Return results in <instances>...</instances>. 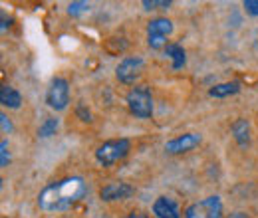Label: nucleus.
<instances>
[{
  "label": "nucleus",
  "mask_w": 258,
  "mask_h": 218,
  "mask_svg": "<svg viewBox=\"0 0 258 218\" xmlns=\"http://www.w3.org/2000/svg\"><path fill=\"white\" fill-rule=\"evenodd\" d=\"M125 218H151L149 214H145V212H139V210H133V212H129Z\"/></svg>",
  "instance_id": "nucleus-22"
},
{
  "label": "nucleus",
  "mask_w": 258,
  "mask_h": 218,
  "mask_svg": "<svg viewBox=\"0 0 258 218\" xmlns=\"http://www.w3.org/2000/svg\"><path fill=\"white\" fill-rule=\"evenodd\" d=\"M88 10H90L88 2H70V6H68V14L70 16H80V14L88 12Z\"/></svg>",
  "instance_id": "nucleus-16"
},
{
  "label": "nucleus",
  "mask_w": 258,
  "mask_h": 218,
  "mask_svg": "<svg viewBox=\"0 0 258 218\" xmlns=\"http://www.w3.org/2000/svg\"><path fill=\"white\" fill-rule=\"evenodd\" d=\"M228 218H248V216H246L244 212H234V214H230Z\"/></svg>",
  "instance_id": "nucleus-24"
},
{
  "label": "nucleus",
  "mask_w": 258,
  "mask_h": 218,
  "mask_svg": "<svg viewBox=\"0 0 258 218\" xmlns=\"http://www.w3.org/2000/svg\"><path fill=\"white\" fill-rule=\"evenodd\" d=\"M221 214H223V200L217 194L207 196L185 208V218H221Z\"/></svg>",
  "instance_id": "nucleus-5"
},
{
  "label": "nucleus",
  "mask_w": 258,
  "mask_h": 218,
  "mask_svg": "<svg viewBox=\"0 0 258 218\" xmlns=\"http://www.w3.org/2000/svg\"><path fill=\"white\" fill-rule=\"evenodd\" d=\"M0 103H2V107H8V109H20V105H22V95H20L18 90H14L12 86L4 84V86L0 88Z\"/></svg>",
  "instance_id": "nucleus-12"
},
{
  "label": "nucleus",
  "mask_w": 258,
  "mask_h": 218,
  "mask_svg": "<svg viewBox=\"0 0 258 218\" xmlns=\"http://www.w3.org/2000/svg\"><path fill=\"white\" fill-rule=\"evenodd\" d=\"M135 194V187H131L129 183L123 181H111L107 185H103L99 190V198L103 202H115V200H125L129 196Z\"/></svg>",
  "instance_id": "nucleus-8"
},
{
  "label": "nucleus",
  "mask_w": 258,
  "mask_h": 218,
  "mask_svg": "<svg viewBox=\"0 0 258 218\" xmlns=\"http://www.w3.org/2000/svg\"><path fill=\"white\" fill-rule=\"evenodd\" d=\"M240 92V82H225V84H217L209 90L211 97H217V99H225L230 95H236Z\"/></svg>",
  "instance_id": "nucleus-14"
},
{
  "label": "nucleus",
  "mask_w": 258,
  "mask_h": 218,
  "mask_svg": "<svg viewBox=\"0 0 258 218\" xmlns=\"http://www.w3.org/2000/svg\"><path fill=\"white\" fill-rule=\"evenodd\" d=\"M242 6H244V10H246L250 16H256L258 18V0H244Z\"/></svg>",
  "instance_id": "nucleus-20"
},
{
  "label": "nucleus",
  "mask_w": 258,
  "mask_h": 218,
  "mask_svg": "<svg viewBox=\"0 0 258 218\" xmlns=\"http://www.w3.org/2000/svg\"><path fill=\"white\" fill-rule=\"evenodd\" d=\"M88 192L86 181L82 177H66L50 183L38 192V208L44 212H66L74 208Z\"/></svg>",
  "instance_id": "nucleus-1"
},
{
  "label": "nucleus",
  "mask_w": 258,
  "mask_h": 218,
  "mask_svg": "<svg viewBox=\"0 0 258 218\" xmlns=\"http://www.w3.org/2000/svg\"><path fill=\"white\" fill-rule=\"evenodd\" d=\"M58 129H60V119L58 117H46L42 121V125L38 127V137L40 139H48V137L56 135Z\"/></svg>",
  "instance_id": "nucleus-15"
},
{
  "label": "nucleus",
  "mask_w": 258,
  "mask_h": 218,
  "mask_svg": "<svg viewBox=\"0 0 258 218\" xmlns=\"http://www.w3.org/2000/svg\"><path fill=\"white\" fill-rule=\"evenodd\" d=\"M165 54L171 58V67L177 71V69H183L185 63H187V54H185V48L181 44H169L165 48Z\"/></svg>",
  "instance_id": "nucleus-13"
},
{
  "label": "nucleus",
  "mask_w": 258,
  "mask_h": 218,
  "mask_svg": "<svg viewBox=\"0 0 258 218\" xmlns=\"http://www.w3.org/2000/svg\"><path fill=\"white\" fill-rule=\"evenodd\" d=\"M141 4L145 10H157V8H169L173 2L171 0H143Z\"/></svg>",
  "instance_id": "nucleus-17"
},
{
  "label": "nucleus",
  "mask_w": 258,
  "mask_h": 218,
  "mask_svg": "<svg viewBox=\"0 0 258 218\" xmlns=\"http://www.w3.org/2000/svg\"><path fill=\"white\" fill-rule=\"evenodd\" d=\"M143 65L145 62L141 56H125L123 60H119L115 67V78L125 86H135V82L143 71Z\"/></svg>",
  "instance_id": "nucleus-7"
},
{
  "label": "nucleus",
  "mask_w": 258,
  "mask_h": 218,
  "mask_svg": "<svg viewBox=\"0 0 258 218\" xmlns=\"http://www.w3.org/2000/svg\"><path fill=\"white\" fill-rule=\"evenodd\" d=\"M230 133H232L234 141L238 143V147H248L250 145V123H248V119L238 117L236 121H232Z\"/></svg>",
  "instance_id": "nucleus-11"
},
{
  "label": "nucleus",
  "mask_w": 258,
  "mask_h": 218,
  "mask_svg": "<svg viewBox=\"0 0 258 218\" xmlns=\"http://www.w3.org/2000/svg\"><path fill=\"white\" fill-rule=\"evenodd\" d=\"M201 141H203V139H201L199 133H183V135H179V137L167 141V143H165V151H167L169 155L189 153V151H193L195 147L201 145Z\"/></svg>",
  "instance_id": "nucleus-9"
},
{
  "label": "nucleus",
  "mask_w": 258,
  "mask_h": 218,
  "mask_svg": "<svg viewBox=\"0 0 258 218\" xmlns=\"http://www.w3.org/2000/svg\"><path fill=\"white\" fill-rule=\"evenodd\" d=\"M76 115H78L84 123H92V121H94V119H92V111H90L86 105H82V103L76 107Z\"/></svg>",
  "instance_id": "nucleus-19"
},
{
  "label": "nucleus",
  "mask_w": 258,
  "mask_h": 218,
  "mask_svg": "<svg viewBox=\"0 0 258 218\" xmlns=\"http://www.w3.org/2000/svg\"><path fill=\"white\" fill-rule=\"evenodd\" d=\"M0 125H2V133H12V129H14V127H12V121L8 119L6 113L0 115Z\"/></svg>",
  "instance_id": "nucleus-21"
},
{
  "label": "nucleus",
  "mask_w": 258,
  "mask_h": 218,
  "mask_svg": "<svg viewBox=\"0 0 258 218\" xmlns=\"http://www.w3.org/2000/svg\"><path fill=\"white\" fill-rule=\"evenodd\" d=\"M10 24H6V14L2 12V32H6V28H8Z\"/></svg>",
  "instance_id": "nucleus-23"
},
{
  "label": "nucleus",
  "mask_w": 258,
  "mask_h": 218,
  "mask_svg": "<svg viewBox=\"0 0 258 218\" xmlns=\"http://www.w3.org/2000/svg\"><path fill=\"white\" fill-rule=\"evenodd\" d=\"M125 103L129 113L137 119H151L153 117V94L149 86H133L125 95Z\"/></svg>",
  "instance_id": "nucleus-2"
},
{
  "label": "nucleus",
  "mask_w": 258,
  "mask_h": 218,
  "mask_svg": "<svg viewBox=\"0 0 258 218\" xmlns=\"http://www.w3.org/2000/svg\"><path fill=\"white\" fill-rule=\"evenodd\" d=\"M70 103V84L66 78H54L48 92H46V105L54 111H64Z\"/></svg>",
  "instance_id": "nucleus-6"
},
{
  "label": "nucleus",
  "mask_w": 258,
  "mask_h": 218,
  "mask_svg": "<svg viewBox=\"0 0 258 218\" xmlns=\"http://www.w3.org/2000/svg\"><path fill=\"white\" fill-rule=\"evenodd\" d=\"M153 214L155 218H181V210L171 196H159L153 202Z\"/></svg>",
  "instance_id": "nucleus-10"
},
{
  "label": "nucleus",
  "mask_w": 258,
  "mask_h": 218,
  "mask_svg": "<svg viewBox=\"0 0 258 218\" xmlns=\"http://www.w3.org/2000/svg\"><path fill=\"white\" fill-rule=\"evenodd\" d=\"M131 151V141L125 137L119 139H109L105 143H101L96 149V161L101 167H111L119 161H123Z\"/></svg>",
  "instance_id": "nucleus-3"
},
{
  "label": "nucleus",
  "mask_w": 258,
  "mask_h": 218,
  "mask_svg": "<svg viewBox=\"0 0 258 218\" xmlns=\"http://www.w3.org/2000/svg\"><path fill=\"white\" fill-rule=\"evenodd\" d=\"M10 165V151H8V141L2 139L0 141V167H8Z\"/></svg>",
  "instance_id": "nucleus-18"
},
{
  "label": "nucleus",
  "mask_w": 258,
  "mask_h": 218,
  "mask_svg": "<svg viewBox=\"0 0 258 218\" xmlns=\"http://www.w3.org/2000/svg\"><path fill=\"white\" fill-rule=\"evenodd\" d=\"M173 22L165 16H157L153 20L147 22V44L151 50H165L169 44H167V38L173 34Z\"/></svg>",
  "instance_id": "nucleus-4"
}]
</instances>
